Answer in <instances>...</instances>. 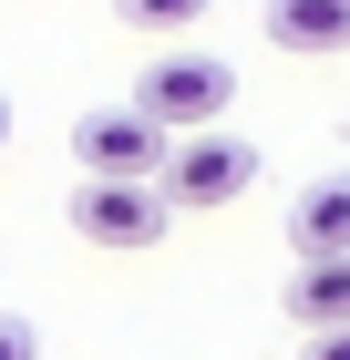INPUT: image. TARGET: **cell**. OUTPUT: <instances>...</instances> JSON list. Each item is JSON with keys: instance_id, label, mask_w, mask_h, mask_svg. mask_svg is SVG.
<instances>
[{"instance_id": "6da1fadb", "label": "cell", "mask_w": 350, "mask_h": 360, "mask_svg": "<svg viewBox=\"0 0 350 360\" xmlns=\"http://www.w3.org/2000/svg\"><path fill=\"white\" fill-rule=\"evenodd\" d=\"M227 103H237V62L216 52H155L135 72V113H155L165 134H206Z\"/></svg>"}, {"instance_id": "7a4b0ae2", "label": "cell", "mask_w": 350, "mask_h": 360, "mask_svg": "<svg viewBox=\"0 0 350 360\" xmlns=\"http://www.w3.org/2000/svg\"><path fill=\"white\" fill-rule=\"evenodd\" d=\"M165 226H175V206H165L155 175H82V186H73V237H82V248L135 257V248H155Z\"/></svg>"}, {"instance_id": "3957f363", "label": "cell", "mask_w": 350, "mask_h": 360, "mask_svg": "<svg viewBox=\"0 0 350 360\" xmlns=\"http://www.w3.org/2000/svg\"><path fill=\"white\" fill-rule=\"evenodd\" d=\"M155 186H165V206H227V195H247L258 186V144L247 134H175L165 144V165H155Z\"/></svg>"}, {"instance_id": "277c9868", "label": "cell", "mask_w": 350, "mask_h": 360, "mask_svg": "<svg viewBox=\"0 0 350 360\" xmlns=\"http://www.w3.org/2000/svg\"><path fill=\"white\" fill-rule=\"evenodd\" d=\"M165 144H175V134H165L155 113H135V103H93V113L73 124V165H82V175H155Z\"/></svg>"}, {"instance_id": "5b68a950", "label": "cell", "mask_w": 350, "mask_h": 360, "mask_svg": "<svg viewBox=\"0 0 350 360\" xmlns=\"http://www.w3.org/2000/svg\"><path fill=\"white\" fill-rule=\"evenodd\" d=\"M268 41L299 52V62L350 52V0H268Z\"/></svg>"}, {"instance_id": "8992f818", "label": "cell", "mask_w": 350, "mask_h": 360, "mask_svg": "<svg viewBox=\"0 0 350 360\" xmlns=\"http://www.w3.org/2000/svg\"><path fill=\"white\" fill-rule=\"evenodd\" d=\"M289 248H299V257H350V175L299 186V206H289Z\"/></svg>"}, {"instance_id": "52a82bcc", "label": "cell", "mask_w": 350, "mask_h": 360, "mask_svg": "<svg viewBox=\"0 0 350 360\" xmlns=\"http://www.w3.org/2000/svg\"><path fill=\"white\" fill-rule=\"evenodd\" d=\"M289 319L299 330H340L350 319V257H299L289 268Z\"/></svg>"}, {"instance_id": "ba28073f", "label": "cell", "mask_w": 350, "mask_h": 360, "mask_svg": "<svg viewBox=\"0 0 350 360\" xmlns=\"http://www.w3.org/2000/svg\"><path fill=\"white\" fill-rule=\"evenodd\" d=\"M216 0H113V21L124 31H155V41H175V31H196Z\"/></svg>"}, {"instance_id": "9c48e42d", "label": "cell", "mask_w": 350, "mask_h": 360, "mask_svg": "<svg viewBox=\"0 0 350 360\" xmlns=\"http://www.w3.org/2000/svg\"><path fill=\"white\" fill-rule=\"evenodd\" d=\"M0 360H42V340H31V319H0Z\"/></svg>"}, {"instance_id": "30bf717a", "label": "cell", "mask_w": 350, "mask_h": 360, "mask_svg": "<svg viewBox=\"0 0 350 360\" xmlns=\"http://www.w3.org/2000/svg\"><path fill=\"white\" fill-rule=\"evenodd\" d=\"M299 360H350V319H340V330H309V350H299Z\"/></svg>"}, {"instance_id": "8fae6325", "label": "cell", "mask_w": 350, "mask_h": 360, "mask_svg": "<svg viewBox=\"0 0 350 360\" xmlns=\"http://www.w3.org/2000/svg\"><path fill=\"white\" fill-rule=\"evenodd\" d=\"M0 155H11V103H0Z\"/></svg>"}]
</instances>
